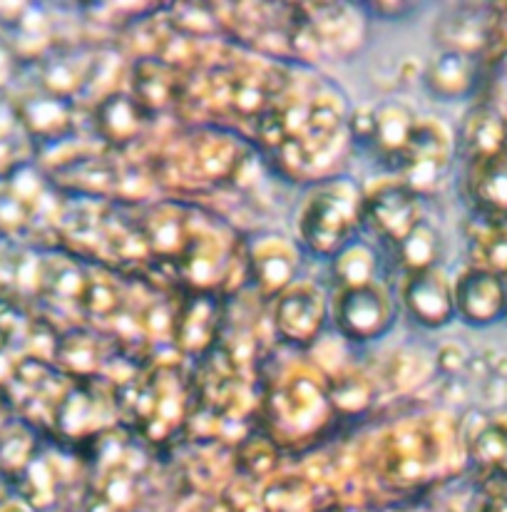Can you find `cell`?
Here are the masks:
<instances>
[{"instance_id": "obj_1", "label": "cell", "mask_w": 507, "mask_h": 512, "mask_svg": "<svg viewBox=\"0 0 507 512\" xmlns=\"http://www.w3.org/2000/svg\"><path fill=\"white\" fill-rule=\"evenodd\" d=\"M358 214H363V207L353 204V199L341 189H321L311 197L301 214V239L319 256L341 254L348 244H353V232H356L353 224H356Z\"/></svg>"}, {"instance_id": "obj_2", "label": "cell", "mask_w": 507, "mask_h": 512, "mask_svg": "<svg viewBox=\"0 0 507 512\" xmlns=\"http://www.w3.org/2000/svg\"><path fill=\"white\" fill-rule=\"evenodd\" d=\"M396 304L376 281L346 286L336 301V324L351 341H376L391 331Z\"/></svg>"}, {"instance_id": "obj_3", "label": "cell", "mask_w": 507, "mask_h": 512, "mask_svg": "<svg viewBox=\"0 0 507 512\" xmlns=\"http://www.w3.org/2000/svg\"><path fill=\"white\" fill-rule=\"evenodd\" d=\"M455 316L475 329L498 324L507 314V286L490 269H470L453 286Z\"/></svg>"}, {"instance_id": "obj_4", "label": "cell", "mask_w": 507, "mask_h": 512, "mask_svg": "<svg viewBox=\"0 0 507 512\" xmlns=\"http://www.w3.org/2000/svg\"><path fill=\"white\" fill-rule=\"evenodd\" d=\"M363 219L383 239L388 249L401 244L421 219L418 192L411 187H386L363 204Z\"/></svg>"}, {"instance_id": "obj_5", "label": "cell", "mask_w": 507, "mask_h": 512, "mask_svg": "<svg viewBox=\"0 0 507 512\" xmlns=\"http://www.w3.org/2000/svg\"><path fill=\"white\" fill-rule=\"evenodd\" d=\"M403 304L408 314L423 329H443L455 319L453 286L440 269L411 274L403 289Z\"/></svg>"}, {"instance_id": "obj_6", "label": "cell", "mask_w": 507, "mask_h": 512, "mask_svg": "<svg viewBox=\"0 0 507 512\" xmlns=\"http://www.w3.org/2000/svg\"><path fill=\"white\" fill-rule=\"evenodd\" d=\"M324 319V296L311 286H299V289L289 291L276 309V326L284 334V339L296 343V346L316 341V336L324 329Z\"/></svg>"}, {"instance_id": "obj_7", "label": "cell", "mask_w": 507, "mask_h": 512, "mask_svg": "<svg viewBox=\"0 0 507 512\" xmlns=\"http://www.w3.org/2000/svg\"><path fill=\"white\" fill-rule=\"evenodd\" d=\"M475 78H478V63L475 58L455 50H445L430 63L425 70V85L430 95L440 100H458V97L470 95L475 90Z\"/></svg>"}, {"instance_id": "obj_8", "label": "cell", "mask_w": 507, "mask_h": 512, "mask_svg": "<svg viewBox=\"0 0 507 512\" xmlns=\"http://www.w3.org/2000/svg\"><path fill=\"white\" fill-rule=\"evenodd\" d=\"M470 189H473L480 209L507 217V145L480 160Z\"/></svg>"}, {"instance_id": "obj_9", "label": "cell", "mask_w": 507, "mask_h": 512, "mask_svg": "<svg viewBox=\"0 0 507 512\" xmlns=\"http://www.w3.org/2000/svg\"><path fill=\"white\" fill-rule=\"evenodd\" d=\"M443 254V242H440L438 229L430 227L428 222H418L411 232L406 234L401 244L393 247V256L401 266H406L411 274L418 271L438 269V259Z\"/></svg>"}, {"instance_id": "obj_10", "label": "cell", "mask_w": 507, "mask_h": 512, "mask_svg": "<svg viewBox=\"0 0 507 512\" xmlns=\"http://www.w3.org/2000/svg\"><path fill=\"white\" fill-rule=\"evenodd\" d=\"M473 458L478 460L483 468L495 470L498 475L507 478V426H488L470 445Z\"/></svg>"}, {"instance_id": "obj_11", "label": "cell", "mask_w": 507, "mask_h": 512, "mask_svg": "<svg viewBox=\"0 0 507 512\" xmlns=\"http://www.w3.org/2000/svg\"><path fill=\"white\" fill-rule=\"evenodd\" d=\"M480 512H507V478L483 500Z\"/></svg>"}]
</instances>
